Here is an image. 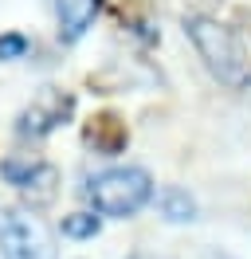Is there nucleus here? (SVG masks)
I'll return each mask as SVG.
<instances>
[{
  "label": "nucleus",
  "instance_id": "1",
  "mask_svg": "<svg viewBox=\"0 0 251 259\" xmlns=\"http://www.w3.org/2000/svg\"><path fill=\"white\" fill-rule=\"evenodd\" d=\"M185 32H188V39H192V48L200 51L204 67H208L220 82H228V87H243V82H251L247 55H243L239 39H235L224 24L204 20V16H192V20H185Z\"/></svg>",
  "mask_w": 251,
  "mask_h": 259
},
{
  "label": "nucleus",
  "instance_id": "2",
  "mask_svg": "<svg viewBox=\"0 0 251 259\" xmlns=\"http://www.w3.org/2000/svg\"><path fill=\"white\" fill-rule=\"evenodd\" d=\"M91 196L94 212H102V216H134L149 204V196H153V181L145 169H134V165H122V169H106V173H98L91 181Z\"/></svg>",
  "mask_w": 251,
  "mask_h": 259
},
{
  "label": "nucleus",
  "instance_id": "3",
  "mask_svg": "<svg viewBox=\"0 0 251 259\" xmlns=\"http://www.w3.org/2000/svg\"><path fill=\"white\" fill-rule=\"evenodd\" d=\"M0 255L4 259H55V240L28 208H0Z\"/></svg>",
  "mask_w": 251,
  "mask_h": 259
},
{
  "label": "nucleus",
  "instance_id": "4",
  "mask_svg": "<svg viewBox=\"0 0 251 259\" xmlns=\"http://www.w3.org/2000/svg\"><path fill=\"white\" fill-rule=\"evenodd\" d=\"M67 114H71V95H63L55 87H44V91L24 106L16 130H20L24 138H44V134H51L55 126L67 122Z\"/></svg>",
  "mask_w": 251,
  "mask_h": 259
},
{
  "label": "nucleus",
  "instance_id": "5",
  "mask_svg": "<svg viewBox=\"0 0 251 259\" xmlns=\"http://www.w3.org/2000/svg\"><path fill=\"white\" fill-rule=\"evenodd\" d=\"M0 173H4L8 185H16L20 193L28 196L31 204H47V200L55 196L59 173H55L51 165H44V161H20V157H12V161L0 165Z\"/></svg>",
  "mask_w": 251,
  "mask_h": 259
},
{
  "label": "nucleus",
  "instance_id": "6",
  "mask_svg": "<svg viewBox=\"0 0 251 259\" xmlns=\"http://www.w3.org/2000/svg\"><path fill=\"white\" fill-rule=\"evenodd\" d=\"M55 4V20H59V35L67 44H75L87 35V28L94 24L98 0H51Z\"/></svg>",
  "mask_w": 251,
  "mask_h": 259
},
{
  "label": "nucleus",
  "instance_id": "7",
  "mask_svg": "<svg viewBox=\"0 0 251 259\" xmlns=\"http://www.w3.org/2000/svg\"><path fill=\"white\" fill-rule=\"evenodd\" d=\"M157 204H161V216L169 224H185V220L196 216V204H192V196L185 189H165V193L157 196Z\"/></svg>",
  "mask_w": 251,
  "mask_h": 259
},
{
  "label": "nucleus",
  "instance_id": "8",
  "mask_svg": "<svg viewBox=\"0 0 251 259\" xmlns=\"http://www.w3.org/2000/svg\"><path fill=\"white\" fill-rule=\"evenodd\" d=\"M94 232H98V216L94 212H75V216L63 220V236H71V240H91Z\"/></svg>",
  "mask_w": 251,
  "mask_h": 259
},
{
  "label": "nucleus",
  "instance_id": "9",
  "mask_svg": "<svg viewBox=\"0 0 251 259\" xmlns=\"http://www.w3.org/2000/svg\"><path fill=\"white\" fill-rule=\"evenodd\" d=\"M24 51H28V39H24L20 32L0 35V63H8V59H24Z\"/></svg>",
  "mask_w": 251,
  "mask_h": 259
},
{
  "label": "nucleus",
  "instance_id": "10",
  "mask_svg": "<svg viewBox=\"0 0 251 259\" xmlns=\"http://www.w3.org/2000/svg\"><path fill=\"white\" fill-rule=\"evenodd\" d=\"M212 259H228V255H212Z\"/></svg>",
  "mask_w": 251,
  "mask_h": 259
},
{
  "label": "nucleus",
  "instance_id": "11",
  "mask_svg": "<svg viewBox=\"0 0 251 259\" xmlns=\"http://www.w3.org/2000/svg\"><path fill=\"white\" fill-rule=\"evenodd\" d=\"M138 259H153V255H138Z\"/></svg>",
  "mask_w": 251,
  "mask_h": 259
}]
</instances>
